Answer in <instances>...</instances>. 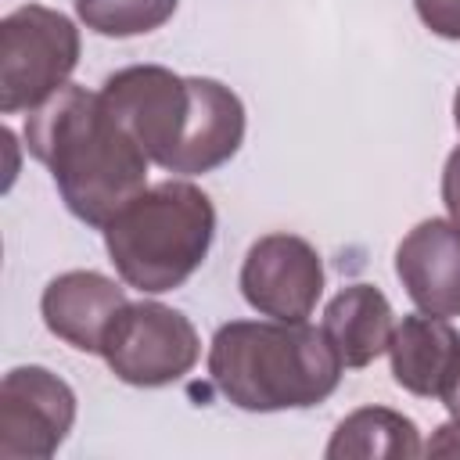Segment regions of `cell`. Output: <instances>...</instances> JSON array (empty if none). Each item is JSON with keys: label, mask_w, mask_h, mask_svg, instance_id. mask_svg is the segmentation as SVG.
<instances>
[{"label": "cell", "mask_w": 460, "mask_h": 460, "mask_svg": "<svg viewBox=\"0 0 460 460\" xmlns=\"http://www.w3.org/2000/svg\"><path fill=\"white\" fill-rule=\"evenodd\" d=\"M25 147L54 176L65 208L104 230L144 187L147 155L101 93L65 83L25 119Z\"/></svg>", "instance_id": "obj_1"}, {"label": "cell", "mask_w": 460, "mask_h": 460, "mask_svg": "<svg viewBox=\"0 0 460 460\" xmlns=\"http://www.w3.org/2000/svg\"><path fill=\"white\" fill-rule=\"evenodd\" d=\"M97 93L165 172H212L244 140V104L219 79L176 75L165 65H129L111 72Z\"/></svg>", "instance_id": "obj_2"}, {"label": "cell", "mask_w": 460, "mask_h": 460, "mask_svg": "<svg viewBox=\"0 0 460 460\" xmlns=\"http://www.w3.org/2000/svg\"><path fill=\"white\" fill-rule=\"evenodd\" d=\"M341 367L323 327L305 320H230L208 345L212 385L248 413L316 406L334 395Z\"/></svg>", "instance_id": "obj_3"}, {"label": "cell", "mask_w": 460, "mask_h": 460, "mask_svg": "<svg viewBox=\"0 0 460 460\" xmlns=\"http://www.w3.org/2000/svg\"><path fill=\"white\" fill-rule=\"evenodd\" d=\"M212 237L216 205L187 180L144 187L104 226V248L115 273L144 295H162L190 280L205 262Z\"/></svg>", "instance_id": "obj_4"}, {"label": "cell", "mask_w": 460, "mask_h": 460, "mask_svg": "<svg viewBox=\"0 0 460 460\" xmlns=\"http://www.w3.org/2000/svg\"><path fill=\"white\" fill-rule=\"evenodd\" d=\"M79 65V29L61 11L25 4L0 22V111H32Z\"/></svg>", "instance_id": "obj_5"}, {"label": "cell", "mask_w": 460, "mask_h": 460, "mask_svg": "<svg viewBox=\"0 0 460 460\" xmlns=\"http://www.w3.org/2000/svg\"><path fill=\"white\" fill-rule=\"evenodd\" d=\"M101 356L133 388H162L194 370L201 341L194 323L162 302H126L111 320Z\"/></svg>", "instance_id": "obj_6"}, {"label": "cell", "mask_w": 460, "mask_h": 460, "mask_svg": "<svg viewBox=\"0 0 460 460\" xmlns=\"http://www.w3.org/2000/svg\"><path fill=\"white\" fill-rule=\"evenodd\" d=\"M75 424V392L47 367H14L0 381V460H47Z\"/></svg>", "instance_id": "obj_7"}, {"label": "cell", "mask_w": 460, "mask_h": 460, "mask_svg": "<svg viewBox=\"0 0 460 460\" xmlns=\"http://www.w3.org/2000/svg\"><path fill=\"white\" fill-rule=\"evenodd\" d=\"M241 295L270 320L302 323L323 295L320 252L298 234L259 237L241 262Z\"/></svg>", "instance_id": "obj_8"}, {"label": "cell", "mask_w": 460, "mask_h": 460, "mask_svg": "<svg viewBox=\"0 0 460 460\" xmlns=\"http://www.w3.org/2000/svg\"><path fill=\"white\" fill-rule=\"evenodd\" d=\"M392 377L399 388L420 399L453 402L460 392V331L446 316L413 313L392 334L388 345Z\"/></svg>", "instance_id": "obj_9"}, {"label": "cell", "mask_w": 460, "mask_h": 460, "mask_svg": "<svg viewBox=\"0 0 460 460\" xmlns=\"http://www.w3.org/2000/svg\"><path fill=\"white\" fill-rule=\"evenodd\" d=\"M395 277L420 313L460 316V223L420 219L395 248Z\"/></svg>", "instance_id": "obj_10"}, {"label": "cell", "mask_w": 460, "mask_h": 460, "mask_svg": "<svg viewBox=\"0 0 460 460\" xmlns=\"http://www.w3.org/2000/svg\"><path fill=\"white\" fill-rule=\"evenodd\" d=\"M126 302V288H119L111 277L97 270H68L43 288L40 313L54 338L79 352L101 356L104 334Z\"/></svg>", "instance_id": "obj_11"}, {"label": "cell", "mask_w": 460, "mask_h": 460, "mask_svg": "<svg viewBox=\"0 0 460 460\" xmlns=\"http://www.w3.org/2000/svg\"><path fill=\"white\" fill-rule=\"evenodd\" d=\"M323 334L331 338L338 359L349 370H359L374 363L381 352H388L395 334L392 302L374 284H349L341 288L327 309H323Z\"/></svg>", "instance_id": "obj_12"}, {"label": "cell", "mask_w": 460, "mask_h": 460, "mask_svg": "<svg viewBox=\"0 0 460 460\" xmlns=\"http://www.w3.org/2000/svg\"><path fill=\"white\" fill-rule=\"evenodd\" d=\"M420 431L410 417L388 406H359L338 420L323 456L327 460H374V456H420Z\"/></svg>", "instance_id": "obj_13"}, {"label": "cell", "mask_w": 460, "mask_h": 460, "mask_svg": "<svg viewBox=\"0 0 460 460\" xmlns=\"http://www.w3.org/2000/svg\"><path fill=\"white\" fill-rule=\"evenodd\" d=\"M180 0H75V14L97 36H144L176 14Z\"/></svg>", "instance_id": "obj_14"}, {"label": "cell", "mask_w": 460, "mask_h": 460, "mask_svg": "<svg viewBox=\"0 0 460 460\" xmlns=\"http://www.w3.org/2000/svg\"><path fill=\"white\" fill-rule=\"evenodd\" d=\"M417 18L442 40H460V0H413Z\"/></svg>", "instance_id": "obj_15"}, {"label": "cell", "mask_w": 460, "mask_h": 460, "mask_svg": "<svg viewBox=\"0 0 460 460\" xmlns=\"http://www.w3.org/2000/svg\"><path fill=\"white\" fill-rule=\"evenodd\" d=\"M442 201L453 223H460V147L449 151L446 169H442Z\"/></svg>", "instance_id": "obj_16"}, {"label": "cell", "mask_w": 460, "mask_h": 460, "mask_svg": "<svg viewBox=\"0 0 460 460\" xmlns=\"http://www.w3.org/2000/svg\"><path fill=\"white\" fill-rule=\"evenodd\" d=\"M428 456H460V417L453 413V420H446L424 446Z\"/></svg>", "instance_id": "obj_17"}, {"label": "cell", "mask_w": 460, "mask_h": 460, "mask_svg": "<svg viewBox=\"0 0 460 460\" xmlns=\"http://www.w3.org/2000/svg\"><path fill=\"white\" fill-rule=\"evenodd\" d=\"M453 122H456V129H460V86H456V93H453Z\"/></svg>", "instance_id": "obj_18"}, {"label": "cell", "mask_w": 460, "mask_h": 460, "mask_svg": "<svg viewBox=\"0 0 460 460\" xmlns=\"http://www.w3.org/2000/svg\"><path fill=\"white\" fill-rule=\"evenodd\" d=\"M449 410H453V413H456V417H460V392H456V399H453V402H449Z\"/></svg>", "instance_id": "obj_19"}]
</instances>
